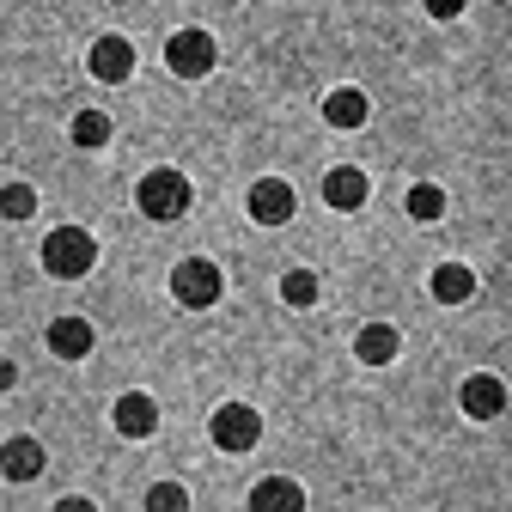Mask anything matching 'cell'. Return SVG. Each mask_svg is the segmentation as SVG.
Returning <instances> with one entry per match:
<instances>
[{
  "instance_id": "cell-1",
  "label": "cell",
  "mask_w": 512,
  "mask_h": 512,
  "mask_svg": "<svg viewBox=\"0 0 512 512\" xmlns=\"http://www.w3.org/2000/svg\"><path fill=\"white\" fill-rule=\"evenodd\" d=\"M37 256H43V275H55V281H86L98 269V238L86 226H55Z\"/></svg>"
},
{
  "instance_id": "cell-2",
  "label": "cell",
  "mask_w": 512,
  "mask_h": 512,
  "mask_svg": "<svg viewBox=\"0 0 512 512\" xmlns=\"http://www.w3.org/2000/svg\"><path fill=\"white\" fill-rule=\"evenodd\" d=\"M189 202H196V189H189V177H183V171H171V165H159V171H147V177L135 183V208H141L147 220H159V226L183 220V214H189Z\"/></svg>"
},
{
  "instance_id": "cell-3",
  "label": "cell",
  "mask_w": 512,
  "mask_h": 512,
  "mask_svg": "<svg viewBox=\"0 0 512 512\" xmlns=\"http://www.w3.org/2000/svg\"><path fill=\"white\" fill-rule=\"evenodd\" d=\"M220 293H226V275H220V263H208V256H183L171 269V299L183 311H208V305H220Z\"/></svg>"
},
{
  "instance_id": "cell-4",
  "label": "cell",
  "mask_w": 512,
  "mask_h": 512,
  "mask_svg": "<svg viewBox=\"0 0 512 512\" xmlns=\"http://www.w3.org/2000/svg\"><path fill=\"white\" fill-rule=\"evenodd\" d=\"M214 61H220V43H214L202 25L171 31V43H165V68H171L177 80H208V74H214Z\"/></svg>"
},
{
  "instance_id": "cell-5",
  "label": "cell",
  "mask_w": 512,
  "mask_h": 512,
  "mask_svg": "<svg viewBox=\"0 0 512 512\" xmlns=\"http://www.w3.org/2000/svg\"><path fill=\"white\" fill-rule=\"evenodd\" d=\"M208 439L220 445V452H250V445L263 439V415H256L250 403H220L214 421H208Z\"/></svg>"
},
{
  "instance_id": "cell-6",
  "label": "cell",
  "mask_w": 512,
  "mask_h": 512,
  "mask_svg": "<svg viewBox=\"0 0 512 512\" xmlns=\"http://www.w3.org/2000/svg\"><path fill=\"white\" fill-rule=\"evenodd\" d=\"M244 208H250L256 226H287L293 208H299V196H293V183H287V177H256V183H250V196H244Z\"/></svg>"
},
{
  "instance_id": "cell-7",
  "label": "cell",
  "mask_w": 512,
  "mask_h": 512,
  "mask_svg": "<svg viewBox=\"0 0 512 512\" xmlns=\"http://www.w3.org/2000/svg\"><path fill=\"white\" fill-rule=\"evenodd\" d=\"M86 68H92V80L98 86H122L128 74H135V43H128V37H98L92 49H86Z\"/></svg>"
},
{
  "instance_id": "cell-8",
  "label": "cell",
  "mask_w": 512,
  "mask_h": 512,
  "mask_svg": "<svg viewBox=\"0 0 512 512\" xmlns=\"http://www.w3.org/2000/svg\"><path fill=\"white\" fill-rule=\"evenodd\" d=\"M458 409H464L470 421H500V415H506V384H500L494 372H470L464 391H458Z\"/></svg>"
},
{
  "instance_id": "cell-9",
  "label": "cell",
  "mask_w": 512,
  "mask_h": 512,
  "mask_svg": "<svg viewBox=\"0 0 512 512\" xmlns=\"http://www.w3.org/2000/svg\"><path fill=\"white\" fill-rule=\"evenodd\" d=\"M110 421H116L122 439H153V433H159V403H153L147 391H122L116 409H110Z\"/></svg>"
},
{
  "instance_id": "cell-10",
  "label": "cell",
  "mask_w": 512,
  "mask_h": 512,
  "mask_svg": "<svg viewBox=\"0 0 512 512\" xmlns=\"http://www.w3.org/2000/svg\"><path fill=\"white\" fill-rule=\"evenodd\" d=\"M43 464H49V452H43V439H31V433H13L7 445H0V476H7V482H37Z\"/></svg>"
},
{
  "instance_id": "cell-11",
  "label": "cell",
  "mask_w": 512,
  "mask_h": 512,
  "mask_svg": "<svg viewBox=\"0 0 512 512\" xmlns=\"http://www.w3.org/2000/svg\"><path fill=\"white\" fill-rule=\"evenodd\" d=\"M366 196H372V183H366V171H360V165H336V171H324V202H330L336 214L366 208Z\"/></svg>"
},
{
  "instance_id": "cell-12",
  "label": "cell",
  "mask_w": 512,
  "mask_h": 512,
  "mask_svg": "<svg viewBox=\"0 0 512 512\" xmlns=\"http://www.w3.org/2000/svg\"><path fill=\"white\" fill-rule=\"evenodd\" d=\"M98 348V330L86 324V317H55L49 324V354L55 360H86Z\"/></svg>"
},
{
  "instance_id": "cell-13",
  "label": "cell",
  "mask_w": 512,
  "mask_h": 512,
  "mask_svg": "<svg viewBox=\"0 0 512 512\" xmlns=\"http://www.w3.org/2000/svg\"><path fill=\"white\" fill-rule=\"evenodd\" d=\"M305 506V488L293 476H263L250 488V512H299Z\"/></svg>"
},
{
  "instance_id": "cell-14",
  "label": "cell",
  "mask_w": 512,
  "mask_h": 512,
  "mask_svg": "<svg viewBox=\"0 0 512 512\" xmlns=\"http://www.w3.org/2000/svg\"><path fill=\"white\" fill-rule=\"evenodd\" d=\"M366 116H372V104H366L360 86H336V92L324 98V122L342 128V135H348V128H366Z\"/></svg>"
},
{
  "instance_id": "cell-15",
  "label": "cell",
  "mask_w": 512,
  "mask_h": 512,
  "mask_svg": "<svg viewBox=\"0 0 512 512\" xmlns=\"http://www.w3.org/2000/svg\"><path fill=\"white\" fill-rule=\"evenodd\" d=\"M354 354H360V366H391V360L403 354V336H397L391 324H366V330L354 336Z\"/></svg>"
},
{
  "instance_id": "cell-16",
  "label": "cell",
  "mask_w": 512,
  "mask_h": 512,
  "mask_svg": "<svg viewBox=\"0 0 512 512\" xmlns=\"http://www.w3.org/2000/svg\"><path fill=\"white\" fill-rule=\"evenodd\" d=\"M427 287H433V299H439V305H464V299L476 293V275H470L464 263H439Z\"/></svg>"
},
{
  "instance_id": "cell-17",
  "label": "cell",
  "mask_w": 512,
  "mask_h": 512,
  "mask_svg": "<svg viewBox=\"0 0 512 512\" xmlns=\"http://www.w3.org/2000/svg\"><path fill=\"white\" fill-rule=\"evenodd\" d=\"M403 208H409V220H421V226H433L439 214H445V189L439 183H415L409 196H403Z\"/></svg>"
},
{
  "instance_id": "cell-18",
  "label": "cell",
  "mask_w": 512,
  "mask_h": 512,
  "mask_svg": "<svg viewBox=\"0 0 512 512\" xmlns=\"http://www.w3.org/2000/svg\"><path fill=\"white\" fill-rule=\"evenodd\" d=\"M68 135H74V147L98 153V147L110 141V116H104V110H80V116H74V128H68Z\"/></svg>"
},
{
  "instance_id": "cell-19",
  "label": "cell",
  "mask_w": 512,
  "mask_h": 512,
  "mask_svg": "<svg viewBox=\"0 0 512 512\" xmlns=\"http://www.w3.org/2000/svg\"><path fill=\"white\" fill-rule=\"evenodd\" d=\"M281 299H287L293 311L317 305V275H311V269H287V275H281Z\"/></svg>"
},
{
  "instance_id": "cell-20",
  "label": "cell",
  "mask_w": 512,
  "mask_h": 512,
  "mask_svg": "<svg viewBox=\"0 0 512 512\" xmlns=\"http://www.w3.org/2000/svg\"><path fill=\"white\" fill-rule=\"evenodd\" d=\"M37 214V189L31 183H7L0 189V220H31Z\"/></svg>"
},
{
  "instance_id": "cell-21",
  "label": "cell",
  "mask_w": 512,
  "mask_h": 512,
  "mask_svg": "<svg viewBox=\"0 0 512 512\" xmlns=\"http://www.w3.org/2000/svg\"><path fill=\"white\" fill-rule=\"evenodd\" d=\"M183 506H189V494L177 482H153L147 488V512H183Z\"/></svg>"
},
{
  "instance_id": "cell-22",
  "label": "cell",
  "mask_w": 512,
  "mask_h": 512,
  "mask_svg": "<svg viewBox=\"0 0 512 512\" xmlns=\"http://www.w3.org/2000/svg\"><path fill=\"white\" fill-rule=\"evenodd\" d=\"M421 7H427L433 19H458V13H464V0H421Z\"/></svg>"
},
{
  "instance_id": "cell-23",
  "label": "cell",
  "mask_w": 512,
  "mask_h": 512,
  "mask_svg": "<svg viewBox=\"0 0 512 512\" xmlns=\"http://www.w3.org/2000/svg\"><path fill=\"white\" fill-rule=\"evenodd\" d=\"M13 384H19V366H13L7 354H0V391H13Z\"/></svg>"
}]
</instances>
